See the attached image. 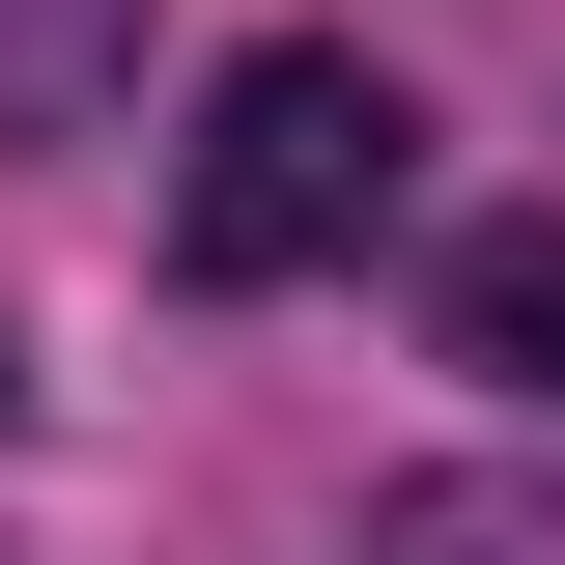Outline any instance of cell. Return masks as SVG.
Masks as SVG:
<instances>
[{
  "label": "cell",
  "instance_id": "obj_1",
  "mask_svg": "<svg viewBox=\"0 0 565 565\" xmlns=\"http://www.w3.org/2000/svg\"><path fill=\"white\" fill-rule=\"evenodd\" d=\"M396 170H424V114H396V57L367 29H255V57L199 85V141H170V282H340L367 226H396Z\"/></svg>",
  "mask_w": 565,
  "mask_h": 565
},
{
  "label": "cell",
  "instance_id": "obj_2",
  "mask_svg": "<svg viewBox=\"0 0 565 565\" xmlns=\"http://www.w3.org/2000/svg\"><path fill=\"white\" fill-rule=\"evenodd\" d=\"M452 367H481V396H565V199L452 226Z\"/></svg>",
  "mask_w": 565,
  "mask_h": 565
},
{
  "label": "cell",
  "instance_id": "obj_3",
  "mask_svg": "<svg viewBox=\"0 0 565 565\" xmlns=\"http://www.w3.org/2000/svg\"><path fill=\"white\" fill-rule=\"evenodd\" d=\"M141 85V0H0V141H85Z\"/></svg>",
  "mask_w": 565,
  "mask_h": 565
},
{
  "label": "cell",
  "instance_id": "obj_4",
  "mask_svg": "<svg viewBox=\"0 0 565 565\" xmlns=\"http://www.w3.org/2000/svg\"><path fill=\"white\" fill-rule=\"evenodd\" d=\"M367 565H565V481H396Z\"/></svg>",
  "mask_w": 565,
  "mask_h": 565
},
{
  "label": "cell",
  "instance_id": "obj_5",
  "mask_svg": "<svg viewBox=\"0 0 565 565\" xmlns=\"http://www.w3.org/2000/svg\"><path fill=\"white\" fill-rule=\"evenodd\" d=\"M0 396H29V367H0Z\"/></svg>",
  "mask_w": 565,
  "mask_h": 565
}]
</instances>
